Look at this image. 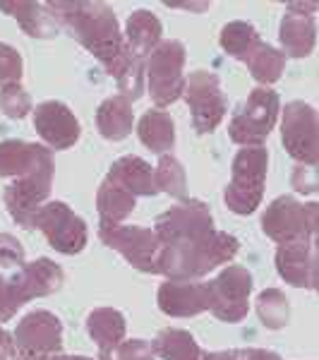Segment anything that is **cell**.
Masks as SVG:
<instances>
[{
  "label": "cell",
  "instance_id": "cell-1",
  "mask_svg": "<svg viewBox=\"0 0 319 360\" xmlns=\"http://www.w3.org/2000/svg\"><path fill=\"white\" fill-rule=\"evenodd\" d=\"M154 233L159 240L156 274L168 281H202L240 250L235 236L214 229L211 209L195 197H185L159 214Z\"/></svg>",
  "mask_w": 319,
  "mask_h": 360
},
{
  "label": "cell",
  "instance_id": "cell-2",
  "mask_svg": "<svg viewBox=\"0 0 319 360\" xmlns=\"http://www.w3.org/2000/svg\"><path fill=\"white\" fill-rule=\"evenodd\" d=\"M58 25L65 27L70 37L84 46L91 56L115 77L125 60V44L118 17L113 8L98 0H56L48 3Z\"/></svg>",
  "mask_w": 319,
  "mask_h": 360
},
{
  "label": "cell",
  "instance_id": "cell-3",
  "mask_svg": "<svg viewBox=\"0 0 319 360\" xmlns=\"http://www.w3.org/2000/svg\"><path fill=\"white\" fill-rule=\"evenodd\" d=\"M269 152L264 147H242L230 164V180L223 190V202L233 214L250 217L264 197Z\"/></svg>",
  "mask_w": 319,
  "mask_h": 360
},
{
  "label": "cell",
  "instance_id": "cell-4",
  "mask_svg": "<svg viewBox=\"0 0 319 360\" xmlns=\"http://www.w3.org/2000/svg\"><path fill=\"white\" fill-rule=\"evenodd\" d=\"M185 46L176 39H161L144 68V89L159 108L171 106L185 91Z\"/></svg>",
  "mask_w": 319,
  "mask_h": 360
},
{
  "label": "cell",
  "instance_id": "cell-5",
  "mask_svg": "<svg viewBox=\"0 0 319 360\" xmlns=\"http://www.w3.org/2000/svg\"><path fill=\"white\" fill-rule=\"evenodd\" d=\"M281 113V98L269 86H257L250 91L228 125V137L240 147H264L266 137L276 127Z\"/></svg>",
  "mask_w": 319,
  "mask_h": 360
},
{
  "label": "cell",
  "instance_id": "cell-6",
  "mask_svg": "<svg viewBox=\"0 0 319 360\" xmlns=\"http://www.w3.org/2000/svg\"><path fill=\"white\" fill-rule=\"evenodd\" d=\"M252 274L242 264H228L219 271L216 278L207 281V298L209 307L219 322L237 324L242 322L250 310V293H252Z\"/></svg>",
  "mask_w": 319,
  "mask_h": 360
},
{
  "label": "cell",
  "instance_id": "cell-7",
  "mask_svg": "<svg viewBox=\"0 0 319 360\" xmlns=\"http://www.w3.org/2000/svg\"><path fill=\"white\" fill-rule=\"evenodd\" d=\"M317 207L315 202L303 205L291 195L276 197L262 214V231L266 238L283 245V243L300 240V238H317Z\"/></svg>",
  "mask_w": 319,
  "mask_h": 360
},
{
  "label": "cell",
  "instance_id": "cell-8",
  "mask_svg": "<svg viewBox=\"0 0 319 360\" xmlns=\"http://www.w3.org/2000/svg\"><path fill=\"white\" fill-rule=\"evenodd\" d=\"M183 98L193 115V125L200 135H209L223 123L228 98L221 89V79L209 70H195L185 79Z\"/></svg>",
  "mask_w": 319,
  "mask_h": 360
},
{
  "label": "cell",
  "instance_id": "cell-9",
  "mask_svg": "<svg viewBox=\"0 0 319 360\" xmlns=\"http://www.w3.org/2000/svg\"><path fill=\"white\" fill-rule=\"evenodd\" d=\"M34 229L41 231L48 245L60 255H79L89 240L84 219L60 200L41 205V209L34 214Z\"/></svg>",
  "mask_w": 319,
  "mask_h": 360
},
{
  "label": "cell",
  "instance_id": "cell-10",
  "mask_svg": "<svg viewBox=\"0 0 319 360\" xmlns=\"http://www.w3.org/2000/svg\"><path fill=\"white\" fill-rule=\"evenodd\" d=\"M281 142L288 156L298 161V166L315 168L319 161L317 142V111L305 101H291L283 106L281 115Z\"/></svg>",
  "mask_w": 319,
  "mask_h": 360
},
{
  "label": "cell",
  "instance_id": "cell-11",
  "mask_svg": "<svg viewBox=\"0 0 319 360\" xmlns=\"http://www.w3.org/2000/svg\"><path fill=\"white\" fill-rule=\"evenodd\" d=\"M98 240L106 248L120 252L142 274H156V255H159V240L154 229L135 224L101 226Z\"/></svg>",
  "mask_w": 319,
  "mask_h": 360
},
{
  "label": "cell",
  "instance_id": "cell-12",
  "mask_svg": "<svg viewBox=\"0 0 319 360\" xmlns=\"http://www.w3.org/2000/svg\"><path fill=\"white\" fill-rule=\"evenodd\" d=\"M56 164L44 166L39 171L29 173V176L15 180L3 190V202L13 221L22 229H34V214L41 209V205L48 202L51 185H53Z\"/></svg>",
  "mask_w": 319,
  "mask_h": 360
},
{
  "label": "cell",
  "instance_id": "cell-13",
  "mask_svg": "<svg viewBox=\"0 0 319 360\" xmlns=\"http://www.w3.org/2000/svg\"><path fill=\"white\" fill-rule=\"evenodd\" d=\"M13 339L20 353L58 356L63 351V322L48 310H34L20 319Z\"/></svg>",
  "mask_w": 319,
  "mask_h": 360
},
{
  "label": "cell",
  "instance_id": "cell-14",
  "mask_svg": "<svg viewBox=\"0 0 319 360\" xmlns=\"http://www.w3.org/2000/svg\"><path fill=\"white\" fill-rule=\"evenodd\" d=\"M34 130L46 142L51 152L72 149L77 144L82 127L72 108L63 101H41L34 108Z\"/></svg>",
  "mask_w": 319,
  "mask_h": 360
},
{
  "label": "cell",
  "instance_id": "cell-15",
  "mask_svg": "<svg viewBox=\"0 0 319 360\" xmlns=\"http://www.w3.org/2000/svg\"><path fill=\"white\" fill-rule=\"evenodd\" d=\"M276 271L286 283L295 288H317V238L283 243L276 248Z\"/></svg>",
  "mask_w": 319,
  "mask_h": 360
},
{
  "label": "cell",
  "instance_id": "cell-16",
  "mask_svg": "<svg viewBox=\"0 0 319 360\" xmlns=\"http://www.w3.org/2000/svg\"><path fill=\"white\" fill-rule=\"evenodd\" d=\"M315 10V3H288L281 27H278L281 53L286 58H307L315 51L317 27L315 17H312Z\"/></svg>",
  "mask_w": 319,
  "mask_h": 360
},
{
  "label": "cell",
  "instance_id": "cell-17",
  "mask_svg": "<svg viewBox=\"0 0 319 360\" xmlns=\"http://www.w3.org/2000/svg\"><path fill=\"white\" fill-rule=\"evenodd\" d=\"M159 310L168 317H197L207 312V283L204 281H166L156 291Z\"/></svg>",
  "mask_w": 319,
  "mask_h": 360
},
{
  "label": "cell",
  "instance_id": "cell-18",
  "mask_svg": "<svg viewBox=\"0 0 319 360\" xmlns=\"http://www.w3.org/2000/svg\"><path fill=\"white\" fill-rule=\"evenodd\" d=\"M56 164L53 152L44 144L25 139H3L0 142V178H25L44 166Z\"/></svg>",
  "mask_w": 319,
  "mask_h": 360
},
{
  "label": "cell",
  "instance_id": "cell-19",
  "mask_svg": "<svg viewBox=\"0 0 319 360\" xmlns=\"http://www.w3.org/2000/svg\"><path fill=\"white\" fill-rule=\"evenodd\" d=\"M17 288L25 295L29 303L32 298H46L53 295L63 288L65 283V271L60 269V264H56L48 257H39L34 262H25L20 269L13 274Z\"/></svg>",
  "mask_w": 319,
  "mask_h": 360
},
{
  "label": "cell",
  "instance_id": "cell-20",
  "mask_svg": "<svg viewBox=\"0 0 319 360\" xmlns=\"http://www.w3.org/2000/svg\"><path fill=\"white\" fill-rule=\"evenodd\" d=\"M161 34H164V27H161L159 17L152 10L139 8L127 17L123 34L125 51L137 60H147L152 51L161 44Z\"/></svg>",
  "mask_w": 319,
  "mask_h": 360
},
{
  "label": "cell",
  "instance_id": "cell-21",
  "mask_svg": "<svg viewBox=\"0 0 319 360\" xmlns=\"http://www.w3.org/2000/svg\"><path fill=\"white\" fill-rule=\"evenodd\" d=\"M0 10L13 15L20 22L22 32L34 39H53L60 32V25L51 13L48 3H29V0H15V3H0Z\"/></svg>",
  "mask_w": 319,
  "mask_h": 360
},
{
  "label": "cell",
  "instance_id": "cell-22",
  "mask_svg": "<svg viewBox=\"0 0 319 360\" xmlns=\"http://www.w3.org/2000/svg\"><path fill=\"white\" fill-rule=\"evenodd\" d=\"M108 178L115 180L120 188H125L132 197H154L159 195L154 188V168L139 156H120L113 161Z\"/></svg>",
  "mask_w": 319,
  "mask_h": 360
},
{
  "label": "cell",
  "instance_id": "cell-23",
  "mask_svg": "<svg viewBox=\"0 0 319 360\" xmlns=\"http://www.w3.org/2000/svg\"><path fill=\"white\" fill-rule=\"evenodd\" d=\"M132 123H135V111L132 103L125 96L115 94L101 101L96 108V127L103 139L108 142H120L132 132Z\"/></svg>",
  "mask_w": 319,
  "mask_h": 360
},
{
  "label": "cell",
  "instance_id": "cell-24",
  "mask_svg": "<svg viewBox=\"0 0 319 360\" xmlns=\"http://www.w3.org/2000/svg\"><path fill=\"white\" fill-rule=\"evenodd\" d=\"M137 137L149 152L154 154H168L176 147V123H173L171 113L152 108L139 118L137 123Z\"/></svg>",
  "mask_w": 319,
  "mask_h": 360
},
{
  "label": "cell",
  "instance_id": "cell-25",
  "mask_svg": "<svg viewBox=\"0 0 319 360\" xmlns=\"http://www.w3.org/2000/svg\"><path fill=\"white\" fill-rule=\"evenodd\" d=\"M137 209V197H132L125 188H120L115 180L103 178L96 193V212L101 226H118Z\"/></svg>",
  "mask_w": 319,
  "mask_h": 360
},
{
  "label": "cell",
  "instance_id": "cell-26",
  "mask_svg": "<svg viewBox=\"0 0 319 360\" xmlns=\"http://www.w3.org/2000/svg\"><path fill=\"white\" fill-rule=\"evenodd\" d=\"M125 317L113 307H96L86 315V334L98 346V353L118 346L125 339Z\"/></svg>",
  "mask_w": 319,
  "mask_h": 360
},
{
  "label": "cell",
  "instance_id": "cell-27",
  "mask_svg": "<svg viewBox=\"0 0 319 360\" xmlns=\"http://www.w3.org/2000/svg\"><path fill=\"white\" fill-rule=\"evenodd\" d=\"M154 356L161 360H202L204 351L195 341V336L188 329L166 327L154 336L152 341Z\"/></svg>",
  "mask_w": 319,
  "mask_h": 360
},
{
  "label": "cell",
  "instance_id": "cell-28",
  "mask_svg": "<svg viewBox=\"0 0 319 360\" xmlns=\"http://www.w3.org/2000/svg\"><path fill=\"white\" fill-rule=\"evenodd\" d=\"M219 44H221V49L230 58L245 63L247 56L257 49V44H262V37H259V32L250 25V22L235 20V22H228V25L221 29Z\"/></svg>",
  "mask_w": 319,
  "mask_h": 360
},
{
  "label": "cell",
  "instance_id": "cell-29",
  "mask_svg": "<svg viewBox=\"0 0 319 360\" xmlns=\"http://www.w3.org/2000/svg\"><path fill=\"white\" fill-rule=\"evenodd\" d=\"M245 65L259 84L269 86L281 79L283 70H286V56L278 49H274V46L262 41V44H257V49H254L250 56H247Z\"/></svg>",
  "mask_w": 319,
  "mask_h": 360
},
{
  "label": "cell",
  "instance_id": "cell-30",
  "mask_svg": "<svg viewBox=\"0 0 319 360\" xmlns=\"http://www.w3.org/2000/svg\"><path fill=\"white\" fill-rule=\"evenodd\" d=\"M154 188L156 193H166L178 202L188 197V176H185V168L176 156L164 154L159 164L154 166Z\"/></svg>",
  "mask_w": 319,
  "mask_h": 360
},
{
  "label": "cell",
  "instance_id": "cell-31",
  "mask_svg": "<svg viewBox=\"0 0 319 360\" xmlns=\"http://www.w3.org/2000/svg\"><path fill=\"white\" fill-rule=\"evenodd\" d=\"M257 317L259 322H262V327L271 329V332H276V329H283L288 324V319H291V305H288V298L283 295V291H278V288H266L257 295Z\"/></svg>",
  "mask_w": 319,
  "mask_h": 360
},
{
  "label": "cell",
  "instance_id": "cell-32",
  "mask_svg": "<svg viewBox=\"0 0 319 360\" xmlns=\"http://www.w3.org/2000/svg\"><path fill=\"white\" fill-rule=\"evenodd\" d=\"M0 113L10 120H22L32 113V98L22 84L0 86Z\"/></svg>",
  "mask_w": 319,
  "mask_h": 360
},
{
  "label": "cell",
  "instance_id": "cell-33",
  "mask_svg": "<svg viewBox=\"0 0 319 360\" xmlns=\"http://www.w3.org/2000/svg\"><path fill=\"white\" fill-rule=\"evenodd\" d=\"M152 341L144 339H123L118 346L98 353V360H154Z\"/></svg>",
  "mask_w": 319,
  "mask_h": 360
},
{
  "label": "cell",
  "instance_id": "cell-34",
  "mask_svg": "<svg viewBox=\"0 0 319 360\" xmlns=\"http://www.w3.org/2000/svg\"><path fill=\"white\" fill-rule=\"evenodd\" d=\"M25 75V63L15 46L0 41V86L20 84Z\"/></svg>",
  "mask_w": 319,
  "mask_h": 360
},
{
  "label": "cell",
  "instance_id": "cell-35",
  "mask_svg": "<svg viewBox=\"0 0 319 360\" xmlns=\"http://www.w3.org/2000/svg\"><path fill=\"white\" fill-rule=\"evenodd\" d=\"M25 295L20 293L13 276L0 274V322H8L15 317V312H20V307L25 305Z\"/></svg>",
  "mask_w": 319,
  "mask_h": 360
},
{
  "label": "cell",
  "instance_id": "cell-36",
  "mask_svg": "<svg viewBox=\"0 0 319 360\" xmlns=\"http://www.w3.org/2000/svg\"><path fill=\"white\" fill-rule=\"evenodd\" d=\"M25 264V245L10 233H0V266L10 269V266Z\"/></svg>",
  "mask_w": 319,
  "mask_h": 360
},
{
  "label": "cell",
  "instance_id": "cell-37",
  "mask_svg": "<svg viewBox=\"0 0 319 360\" xmlns=\"http://www.w3.org/2000/svg\"><path fill=\"white\" fill-rule=\"evenodd\" d=\"M293 188L303 195H315L317 193V173L310 166H295L293 171Z\"/></svg>",
  "mask_w": 319,
  "mask_h": 360
},
{
  "label": "cell",
  "instance_id": "cell-38",
  "mask_svg": "<svg viewBox=\"0 0 319 360\" xmlns=\"http://www.w3.org/2000/svg\"><path fill=\"white\" fill-rule=\"evenodd\" d=\"M237 360H283L278 353L266 348H237Z\"/></svg>",
  "mask_w": 319,
  "mask_h": 360
},
{
  "label": "cell",
  "instance_id": "cell-39",
  "mask_svg": "<svg viewBox=\"0 0 319 360\" xmlns=\"http://www.w3.org/2000/svg\"><path fill=\"white\" fill-rule=\"evenodd\" d=\"M15 339L8 329L0 327V360H15Z\"/></svg>",
  "mask_w": 319,
  "mask_h": 360
},
{
  "label": "cell",
  "instance_id": "cell-40",
  "mask_svg": "<svg viewBox=\"0 0 319 360\" xmlns=\"http://www.w3.org/2000/svg\"><path fill=\"white\" fill-rule=\"evenodd\" d=\"M202 360H237V348H230V351H214V353H204Z\"/></svg>",
  "mask_w": 319,
  "mask_h": 360
},
{
  "label": "cell",
  "instance_id": "cell-41",
  "mask_svg": "<svg viewBox=\"0 0 319 360\" xmlns=\"http://www.w3.org/2000/svg\"><path fill=\"white\" fill-rule=\"evenodd\" d=\"M58 356H37V353H20L15 360H56Z\"/></svg>",
  "mask_w": 319,
  "mask_h": 360
},
{
  "label": "cell",
  "instance_id": "cell-42",
  "mask_svg": "<svg viewBox=\"0 0 319 360\" xmlns=\"http://www.w3.org/2000/svg\"><path fill=\"white\" fill-rule=\"evenodd\" d=\"M56 360H91V358H86V356H63V353H58Z\"/></svg>",
  "mask_w": 319,
  "mask_h": 360
}]
</instances>
